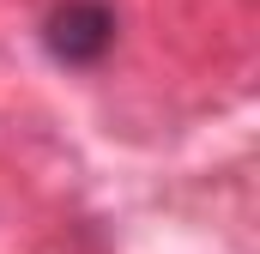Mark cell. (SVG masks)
Wrapping results in <instances>:
<instances>
[{"mask_svg": "<svg viewBox=\"0 0 260 254\" xmlns=\"http://www.w3.org/2000/svg\"><path fill=\"white\" fill-rule=\"evenodd\" d=\"M121 37V18L109 0H55L43 18V49L61 67H97Z\"/></svg>", "mask_w": 260, "mask_h": 254, "instance_id": "obj_1", "label": "cell"}]
</instances>
